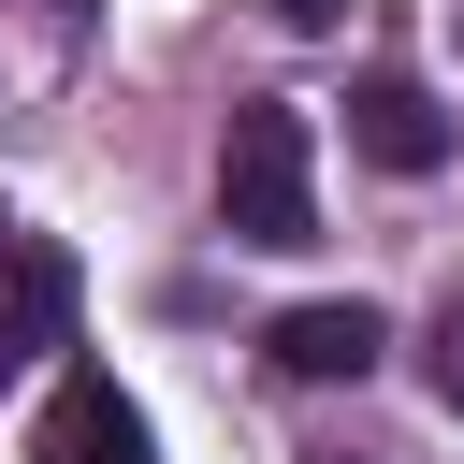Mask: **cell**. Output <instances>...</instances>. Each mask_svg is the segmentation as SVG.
<instances>
[{"label": "cell", "mask_w": 464, "mask_h": 464, "mask_svg": "<svg viewBox=\"0 0 464 464\" xmlns=\"http://www.w3.org/2000/svg\"><path fill=\"white\" fill-rule=\"evenodd\" d=\"M348 145H362L377 174H435V160H450V116H435V87L362 72V87H348Z\"/></svg>", "instance_id": "cell-4"}, {"label": "cell", "mask_w": 464, "mask_h": 464, "mask_svg": "<svg viewBox=\"0 0 464 464\" xmlns=\"http://www.w3.org/2000/svg\"><path fill=\"white\" fill-rule=\"evenodd\" d=\"M377 348H392V334H377V304H362V290H348V304H290V319H276V362H290V377H362Z\"/></svg>", "instance_id": "cell-5"}, {"label": "cell", "mask_w": 464, "mask_h": 464, "mask_svg": "<svg viewBox=\"0 0 464 464\" xmlns=\"http://www.w3.org/2000/svg\"><path fill=\"white\" fill-rule=\"evenodd\" d=\"M218 218H232V246H304L319 232V130H304V102H232Z\"/></svg>", "instance_id": "cell-1"}, {"label": "cell", "mask_w": 464, "mask_h": 464, "mask_svg": "<svg viewBox=\"0 0 464 464\" xmlns=\"http://www.w3.org/2000/svg\"><path fill=\"white\" fill-rule=\"evenodd\" d=\"M44 348H72V261H58L44 232H0V392H14Z\"/></svg>", "instance_id": "cell-3"}, {"label": "cell", "mask_w": 464, "mask_h": 464, "mask_svg": "<svg viewBox=\"0 0 464 464\" xmlns=\"http://www.w3.org/2000/svg\"><path fill=\"white\" fill-rule=\"evenodd\" d=\"M261 14H276V29H334V0H261Z\"/></svg>", "instance_id": "cell-7"}, {"label": "cell", "mask_w": 464, "mask_h": 464, "mask_svg": "<svg viewBox=\"0 0 464 464\" xmlns=\"http://www.w3.org/2000/svg\"><path fill=\"white\" fill-rule=\"evenodd\" d=\"M29 464H160V435H145V406H130L102 362H72V377L44 392V420H29Z\"/></svg>", "instance_id": "cell-2"}, {"label": "cell", "mask_w": 464, "mask_h": 464, "mask_svg": "<svg viewBox=\"0 0 464 464\" xmlns=\"http://www.w3.org/2000/svg\"><path fill=\"white\" fill-rule=\"evenodd\" d=\"M420 362H435V392H450V406H464V290H450V304H435V334H420Z\"/></svg>", "instance_id": "cell-6"}]
</instances>
